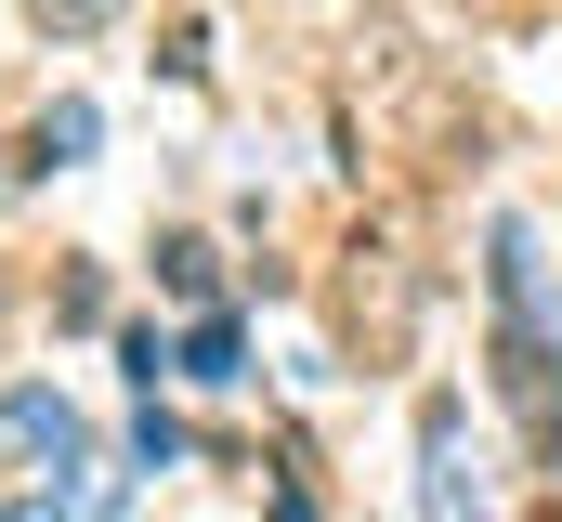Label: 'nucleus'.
Listing matches in <instances>:
<instances>
[{"label":"nucleus","mask_w":562,"mask_h":522,"mask_svg":"<svg viewBox=\"0 0 562 522\" xmlns=\"http://www.w3.org/2000/svg\"><path fill=\"white\" fill-rule=\"evenodd\" d=\"M0 431H13L26 457H79V418H66L53 392H13V405H0Z\"/></svg>","instance_id":"obj_1"},{"label":"nucleus","mask_w":562,"mask_h":522,"mask_svg":"<svg viewBox=\"0 0 562 522\" xmlns=\"http://www.w3.org/2000/svg\"><path fill=\"white\" fill-rule=\"evenodd\" d=\"M431 522H471V484H458V405H431Z\"/></svg>","instance_id":"obj_2"},{"label":"nucleus","mask_w":562,"mask_h":522,"mask_svg":"<svg viewBox=\"0 0 562 522\" xmlns=\"http://www.w3.org/2000/svg\"><path fill=\"white\" fill-rule=\"evenodd\" d=\"M183 366H196V379H236V327H223V314H210V327H196V340H183Z\"/></svg>","instance_id":"obj_3"},{"label":"nucleus","mask_w":562,"mask_h":522,"mask_svg":"<svg viewBox=\"0 0 562 522\" xmlns=\"http://www.w3.org/2000/svg\"><path fill=\"white\" fill-rule=\"evenodd\" d=\"M13 522H53V510H13Z\"/></svg>","instance_id":"obj_4"}]
</instances>
